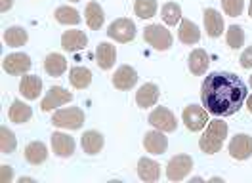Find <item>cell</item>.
<instances>
[{
  "instance_id": "1",
  "label": "cell",
  "mask_w": 252,
  "mask_h": 183,
  "mask_svg": "<svg viewBox=\"0 0 252 183\" xmlns=\"http://www.w3.org/2000/svg\"><path fill=\"white\" fill-rule=\"evenodd\" d=\"M201 99L208 113L216 117H231L245 103L247 86L233 73L216 71L205 78L201 86Z\"/></svg>"
},
{
  "instance_id": "2",
  "label": "cell",
  "mask_w": 252,
  "mask_h": 183,
  "mask_svg": "<svg viewBox=\"0 0 252 183\" xmlns=\"http://www.w3.org/2000/svg\"><path fill=\"white\" fill-rule=\"evenodd\" d=\"M225 137H227V124L221 121H210L206 132L199 139V147L206 154H214L221 149Z\"/></svg>"
},
{
  "instance_id": "3",
  "label": "cell",
  "mask_w": 252,
  "mask_h": 183,
  "mask_svg": "<svg viewBox=\"0 0 252 183\" xmlns=\"http://www.w3.org/2000/svg\"><path fill=\"white\" fill-rule=\"evenodd\" d=\"M52 124L58 128H65V130H79L84 124V113L79 107H69V109H62L54 115Z\"/></svg>"
},
{
  "instance_id": "4",
  "label": "cell",
  "mask_w": 252,
  "mask_h": 183,
  "mask_svg": "<svg viewBox=\"0 0 252 183\" xmlns=\"http://www.w3.org/2000/svg\"><path fill=\"white\" fill-rule=\"evenodd\" d=\"M143 38L147 44H151L158 52H166L172 46V34L160 25H149L143 30Z\"/></svg>"
},
{
  "instance_id": "5",
  "label": "cell",
  "mask_w": 252,
  "mask_h": 183,
  "mask_svg": "<svg viewBox=\"0 0 252 183\" xmlns=\"http://www.w3.org/2000/svg\"><path fill=\"white\" fill-rule=\"evenodd\" d=\"M107 36L113 38V40H117V42H130L136 36V25H134V21H130L126 17H121V19L113 21L109 25Z\"/></svg>"
},
{
  "instance_id": "6",
  "label": "cell",
  "mask_w": 252,
  "mask_h": 183,
  "mask_svg": "<svg viewBox=\"0 0 252 183\" xmlns=\"http://www.w3.org/2000/svg\"><path fill=\"white\" fill-rule=\"evenodd\" d=\"M193 168V158L189 154H178L170 158L168 166H166V178L170 182H182Z\"/></svg>"
},
{
  "instance_id": "7",
  "label": "cell",
  "mask_w": 252,
  "mask_h": 183,
  "mask_svg": "<svg viewBox=\"0 0 252 183\" xmlns=\"http://www.w3.org/2000/svg\"><path fill=\"white\" fill-rule=\"evenodd\" d=\"M208 111L199 105H188L184 109V115H182V121L186 124V128L191 132H199L203 130L208 122Z\"/></svg>"
},
{
  "instance_id": "8",
  "label": "cell",
  "mask_w": 252,
  "mask_h": 183,
  "mask_svg": "<svg viewBox=\"0 0 252 183\" xmlns=\"http://www.w3.org/2000/svg\"><path fill=\"white\" fill-rule=\"evenodd\" d=\"M149 124H151L155 130H160V132H174V130L178 128L176 117L172 115V111H168L166 107H157V109L149 115Z\"/></svg>"
},
{
  "instance_id": "9",
  "label": "cell",
  "mask_w": 252,
  "mask_h": 183,
  "mask_svg": "<svg viewBox=\"0 0 252 183\" xmlns=\"http://www.w3.org/2000/svg\"><path fill=\"white\" fill-rule=\"evenodd\" d=\"M69 101H73V93H71V92H67L65 88H62V86H52L50 92L46 93V97L42 99L40 109L48 113V111H52V109H56V107L65 105V103H69Z\"/></svg>"
},
{
  "instance_id": "10",
  "label": "cell",
  "mask_w": 252,
  "mask_h": 183,
  "mask_svg": "<svg viewBox=\"0 0 252 183\" xmlns=\"http://www.w3.org/2000/svg\"><path fill=\"white\" fill-rule=\"evenodd\" d=\"M4 71L8 75H23L31 69V58L27 54H10L4 58V63H2Z\"/></svg>"
},
{
  "instance_id": "11",
  "label": "cell",
  "mask_w": 252,
  "mask_h": 183,
  "mask_svg": "<svg viewBox=\"0 0 252 183\" xmlns=\"http://www.w3.org/2000/svg\"><path fill=\"white\" fill-rule=\"evenodd\" d=\"M229 154L231 158H237V160L249 158L252 154V137L247 134H237L229 141Z\"/></svg>"
},
{
  "instance_id": "12",
  "label": "cell",
  "mask_w": 252,
  "mask_h": 183,
  "mask_svg": "<svg viewBox=\"0 0 252 183\" xmlns=\"http://www.w3.org/2000/svg\"><path fill=\"white\" fill-rule=\"evenodd\" d=\"M136 82H138V73H136V69L130 67V65L119 67V69L115 71V75H113V86H115L117 90H130V88H134Z\"/></svg>"
},
{
  "instance_id": "13",
  "label": "cell",
  "mask_w": 252,
  "mask_h": 183,
  "mask_svg": "<svg viewBox=\"0 0 252 183\" xmlns=\"http://www.w3.org/2000/svg\"><path fill=\"white\" fill-rule=\"evenodd\" d=\"M143 147H145V151L151 152V154H162L168 149V137L164 136L160 130L147 132L145 137H143Z\"/></svg>"
},
{
  "instance_id": "14",
  "label": "cell",
  "mask_w": 252,
  "mask_h": 183,
  "mask_svg": "<svg viewBox=\"0 0 252 183\" xmlns=\"http://www.w3.org/2000/svg\"><path fill=\"white\" fill-rule=\"evenodd\" d=\"M86 44H88V36L82 30H65L62 34V48L65 52H77L86 48Z\"/></svg>"
},
{
  "instance_id": "15",
  "label": "cell",
  "mask_w": 252,
  "mask_h": 183,
  "mask_svg": "<svg viewBox=\"0 0 252 183\" xmlns=\"http://www.w3.org/2000/svg\"><path fill=\"white\" fill-rule=\"evenodd\" d=\"M52 149L58 156H71L75 152V139L67 134L56 132L52 136Z\"/></svg>"
},
{
  "instance_id": "16",
  "label": "cell",
  "mask_w": 252,
  "mask_h": 183,
  "mask_svg": "<svg viewBox=\"0 0 252 183\" xmlns=\"http://www.w3.org/2000/svg\"><path fill=\"white\" fill-rule=\"evenodd\" d=\"M157 99H158V88L157 84H153V82L143 84L142 88L136 92V103H138V107H143V109L153 107L157 103Z\"/></svg>"
},
{
  "instance_id": "17",
  "label": "cell",
  "mask_w": 252,
  "mask_h": 183,
  "mask_svg": "<svg viewBox=\"0 0 252 183\" xmlns=\"http://www.w3.org/2000/svg\"><path fill=\"white\" fill-rule=\"evenodd\" d=\"M40 90H42V80L34 75L23 76L21 82H19V92H21L23 97H27V99H38Z\"/></svg>"
},
{
  "instance_id": "18",
  "label": "cell",
  "mask_w": 252,
  "mask_h": 183,
  "mask_svg": "<svg viewBox=\"0 0 252 183\" xmlns=\"http://www.w3.org/2000/svg\"><path fill=\"white\" fill-rule=\"evenodd\" d=\"M95 60H97V65H99L103 71L111 69V67L115 65V60H117V50H115V46L109 44V42H101V44L97 46V50H95Z\"/></svg>"
},
{
  "instance_id": "19",
  "label": "cell",
  "mask_w": 252,
  "mask_h": 183,
  "mask_svg": "<svg viewBox=\"0 0 252 183\" xmlns=\"http://www.w3.org/2000/svg\"><path fill=\"white\" fill-rule=\"evenodd\" d=\"M205 27L208 36H212V38L220 36L223 30V17L220 15V12H216L214 8L205 10Z\"/></svg>"
},
{
  "instance_id": "20",
  "label": "cell",
  "mask_w": 252,
  "mask_h": 183,
  "mask_svg": "<svg viewBox=\"0 0 252 183\" xmlns=\"http://www.w3.org/2000/svg\"><path fill=\"white\" fill-rule=\"evenodd\" d=\"M138 176L143 182H157L158 178H160L158 162L151 160V158H140V162H138Z\"/></svg>"
},
{
  "instance_id": "21",
  "label": "cell",
  "mask_w": 252,
  "mask_h": 183,
  "mask_svg": "<svg viewBox=\"0 0 252 183\" xmlns=\"http://www.w3.org/2000/svg\"><path fill=\"white\" fill-rule=\"evenodd\" d=\"M80 143H82L84 152H88V154H97V152L103 149V143H105V141H103V136H101L99 132L88 130V132H84Z\"/></svg>"
},
{
  "instance_id": "22",
  "label": "cell",
  "mask_w": 252,
  "mask_h": 183,
  "mask_svg": "<svg viewBox=\"0 0 252 183\" xmlns=\"http://www.w3.org/2000/svg\"><path fill=\"white\" fill-rule=\"evenodd\" d=\"M178 34H180V40H182L184 44H197L199 38H201L199 27H197L193 21H189V19H182V21H180V30H178Z\"/></svg>"
},
{
  "instance_id": "23",
  "label": "cell",
  "mask_w": 252,
  "mask_h": 183,
  "mask_svg": "<svg viewBox=\"0 0 252 183\" xmlns=\"http://www.w3.org/2000/svg\"><path fill=\"white\" fill-rule=\"evenodd\" d=\"M25 158H27V162H31L34 166L42 164L48 158L46 145H44L42 141H32V143H29V145L25 147Z\"/></svg>"
},
{
  "instance_id": "24",
  "label": "cell",
  "mask_w": 252,
  "mask_h": 183,
  "mask_svg": "<svg viewBox=\"0 0 252 183\" xmlns=\"http://www.w3.org/2000/svg\"><path fill=\"white\" fill-rule=\"evenodd\" d=\"M208 63H210V60H208V54H206L205 50L199 48V50L191 52V56H189V69H191L193 75H205L206 69H208Z\"/></svg>"
},
{
  "instance_id": "25",
  "label": "cell",
  "mask_w": 252,
  "mask_h": 183,
  "mask_svg": "<svg viewBox=\"0 0 252 183\" xmlns=\"http://www.w3.org/2000/svg\"><path fill=\"white\" fill-rule=\"evenodd\" d=\"M44 71L50 76H62L67 71V61L62 54H50L44 60Z\"/></svg>"
},
{
  "instance_id": "26",
  "label": "cell",
  "mask_w": 252,
  "mask_h": 183,
  "mask_svg": "<svg viewBox=\"0 0 252 183\" xmlns=\"http://www.w3.org/2000/svg\"><path fill=\"white\" fill-rule=\"evenodd\" d=\"M69 80H71V84H73L77 90H84V88H88L90 82H92V73H90V69H86V67H73V69L69 71Z\"/></svg>"
},
{
  "instance_id": "27",
  "label": "cell",
  "mask_w": 252,
  "mask_h": 183,
  "mask_svg": "<svg viewBox=\"0 0 252 183\" xmlns=\"http://www.w3.org/2000/svg\"><path fill=\"white\" fill-rule=\"evenodd\" d=\"M8 117H10V121L16 122V124H23V122H27L32 117V109L27 105V103L16 99V101L12 103V107H10Z\"/></svg>"
},
{
  "instance_id": "28",
  "label": "cell",
  "mask_w": 252,
  "mask_h": 183,
  "mask_svg": "<svg viewBox=\"0 0 252 183\" xmlns=\"http://www.w3.org/2000/svg\"><path fill=\"white\" fill-rule=\"evenodd\" d=\"M86 23H88V27L90 29H99L101 25H103V21H105V15H103V10H101V6L97 4V2H90L88 6H86Z\"/></svg>"
},
{
  "instance_id": "29",
  "label": "cell",
  "mask_w": 252,
  "mask_h": 183,
  "mask_svg": "<svg viewBox=\"0 0 252 183\" xmlns=\"http://www.w3.org/2000/svg\"><path fill=\"white\" fill-rule=\"evenodd\" d=\"M160 17H162V21L166 23V25H178L180 21H182V8H180V4H176V2H166L164 6H162V10H160Z\"/></svg>"
},
{
  "instance_id": "30",
  "label": "cell",
  "mask_w": 252,
  "mask_h": 183,
  "mask_svg": "<svg viewBox=\"0 0 252 183\" xmlns=\"http://www.w3.org/2000/svg\"><path fill=\"white\" fill-rule=\"evenodd\" d=\"M29 40V34L23 27H10V29L4 30V42L8 46H14V48H19Z\"/></svg>"
},
{
  "instance_id": "31",
  "label": "cell",
  "mask_w": 252,
  "mask_h": 183,
  "mask_svg": "<svg viewBox=\"0 0 252 183\" xmlns=\"http://www.w3.org/2000/svg\"><path fill=\"white\" fill-rule=\"evenodd\" d=\"M54 15H56L58 23H62V25H77V23H80L79 12L75 8H69V6H60Z\"/></svg>"
},
{
  "instance_id": "32",
  "label": "cell",
  "mask_w": 252,
  "mask_h": 183,
  "mask_svg": "<svg viewBox=\"0 0 252 183\" xmlns=\"http://www.w3.org/2000/svg\"><path fill=\"white\" fill-rule=\"evenodd\" d=\"M134 12L142 19H149L157 14V0H136Z\"/></svg>"
},
{
  "instance_id": "33",
  "label": "cell",
  "mask_w": 252,
  "mask_h": 183,
  "mask_svg": "<svg viewBox=\"0 0 252 183\" xmlns=\"http://www.w3.org/2000/svg\"><path fill=\"white\" fill-rule=\"evenodd\" d=\"M16 136H14V132L12 130H8L6 126H2L0 128V151L4 152V154H10V152L16 151Z\"/></svg>"
},
{
  "instance_id": "34",
  "label": "cell",
  "mask_w": 252,
  "mask_h": 183,
  "mask_svg": "<svg viewBox=\"0 0 252 183\" xmlns=\"http://www.w3.org/2000/svg\"><path fill=\"white\" fill-rule=\"evenodd\" d=\"M225 40H227V46L233 48V50H239L241 46L245 44V30L237 25H231L227 29V34H225Z\"/></svg>"
},
{
  "instance_id": "35",
  "label": "cell",
  "mask_w": 252,
  "mask_h": 183,
  "mask_svg": "<svg viewBox=\"0 0 252 183\" xmlns=\"http://www.w3.org/2000/svg\"><path fill=\"white\" fill-rule=\"evenodd\" d=\"M221 6L225 10V14L237 17V15L243 14V6H245V0H221Z\"/></svg>"
},
{
  "instance_id": "36",
  "label": "cell",
  "mask_w": 252,
  "mask_h": 183,
  "mask_svg": "<svg viewBox=\"0 0 252 183\" xmlns=\"http://www.w3.org/2000/svg\"><path fill=\"white\" fill-rule=\"evenodd\" d=\"M241 67L243 69H252V46L241 54Z\"/></svg>"
},
{
  "instance_id": "37",
  "label": "cell",
  "mask_w": 252,
  "mask_h": 183,
  "mask_svg": "<svg viewBox=\"0 0 252 183\" xmlns=\"http://www.w3.org/2000/svg\"><path fill=\"white\" fill-rule=\"evenodd\" d=\"M0 180H2V183H10L12 180H14V170L10 166H0Z\"/></svg>"
},
{
  "instance_id": "38",
  "label": "cell",
  "mask_w": 252,
  "mask_h": 183,
  "mask_svg": "<svg viewBox=\"0 0 252 183\" xmlns=\"http://www.w3.org/2000/svg\"><path fill=\"white\" fill-rule=\"evenodd\" d=\"M12 4H14V0H2V4H0V10H2V12H8V10L12 8Z\"/></svg>"
},
{
  "instance_id": "39",
  "label": "cell",
  "mask_w": 252,
  "mask_h": 183,
  "mask_svg": "<svg viewBox=\"0 0 252 183\" xmlns=\"http://www.w3.org/2000/svg\"><path fill=\"white\" fill-rule=\"evenodd\" d=\"M32 182V178H21L19 180V183H31Z\"/></svg>"
},
{
  "instance_id": "40",
  "label": "cell",
  "mask_w": 252,
  "mask_h": 183,
  "mask_svg": "<svg viewBox=\"0 0 252 183\" xmlns=\"http://www.w3.org/2000/svg\"><path fill=\"white\" fill-rule=\"evenodd\" d=\"M247 107H249V111L252 113V93H251V97H249V101H247Z\"/></svg>"
},
{
  "instance_id": "41",
  "label": "cell",
  "mask_w": 252,
  "mask_h": 183,
  "mask_svg": "<svg viewBox=\"0 0 252 183\" xmlns=\"http://www.w3.org/2000/svg\"><path fill=\"white\" fill-rule=\"evenodd\" d=\"M249 14H251V17H252V0H251V8H249Z\"/></svg>"
},
{
  "instance_id": "42",
  "label": "cell",
  "mask_w": 252,
  "mask_h": 183,
  "mask_svg": "<svg viewBox=\"0 0 252 183\" xmlns=\"http://www.w3.org/2000/svg\"><path fill=\"white\" fill-rule=\"evenodd\" d=\"M71 2H79V0H71Z\"/></svg>"
},
{
  "instance_id": "43",
  "label": "cell",
  "mask_w": 252,
  "mask_h": 183,
  "mask_svg": "<svg viewBox=\"0 0 252 183\" xmlns=\"http://www.w3.org/2000/svg\"><path fill=\"white\" fill-rule=\"evenodd\" d=\"M251 86H252V76H251Z\"/></svg>"
}]
</instances>
